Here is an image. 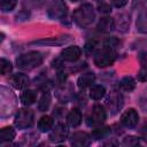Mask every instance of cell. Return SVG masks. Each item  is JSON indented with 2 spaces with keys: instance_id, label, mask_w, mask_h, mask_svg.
<instances>
[{
  "instance_id": "obj_22",
  "label": "cell",
  "mask_w": 147,
  "mask_h": 147,
  "mask_svg": "<svg viewBox=\"0 0 147 147\" xmlns=\"http://www.w3.org/2000/svg\"><path fill=\"white\" fill-rule=\"evenodd\" d=\"M137 28L140 32L147 33V9L142 11L137 21Z\"/></svg>"
},
{
  "instance_id": "obj_33",
  "label": "cell",
  "mask_w": 147,
  "mask_h": 147,
  "mask_svg": "<svg viewBox=\"0 0 147 147\" xmlns=\"http://www.w3.org/2000/svg\"><path fill=\"white\" fill-rule=\"evenodd\" d=\"M142 138L145 141H147V127H144L142 130Z\"/></svg>"
},
{
  "instance_id": "obj_16",
  "label": "cell",
  "mask_w": 147,
  "mask_h": 147,
  "mask_svg": "<svg viewBox=\"0 0 147 147\" xmlns=\"http://www.w3.org/2000/svg\"><path fill=\"white\" fill-rule=\"evenodd\" d=\"M106 94V88L102 85H93L90 88V98L93 100H100Z\"/></svg>"
},
{
  "instance_id": "obj_28",
  "label": "cell",
  "mask_w": 147,
  "mask_h": 147,
  "mask_svg": "<svg viewBox=\"0 0 147 147\" xmlns=\"http://www.w3.org/2000/svg\"><path fill=\"white\" fill-rule=\"evenodd\" d=\"M0 68H1V75H7L13 69L11 63L8 60H6V59H1V61H0Z\"/></svg>"
},
{
  "instance_id": "obj_27",
  "label": "cell",
  "mask_w": 147,
  "mask_h": 147,
  "mask_svg": "<svg viewBox=\"0 0 147 147\" xmlns=\"http://www.w3.org/2000/svg\"><path fill=\"white\" fill-rule=\"evenodd\" d=\"M17 0H1V9L2 11H10L16 6Z\"/></svg>"
},
{
  "instance_id": "obj_21",
  "label": "cell",
  "mask_w": 147,
  "mask_h": 147,
  "mask_svg": "<svg viewBox=\"0 0 147 147\" xmlns=\"http://www.w3.org/2000/svg\"><path fill=\"white\" fill-rule=\"evenodd\" d=\"M51 94L47 92V93H44L38 102V109L39 111H46L48 108H49V105H51Z\"/></svg>"
},
{
  "instance_id": "obj_30",
  "label": "cell",
  "mask_w": 147,
  "mask_h": 147,
  "mask_svg": "<svg viewBox=\"0 0 147 147\" xmlns=\"http://www.w3.org/2000/svg\"><path fill=\"white\" fill-rule=\"evenodd\" d=\"M137 78L140 82H147V67H144L138 71Z\"/></svg>"
},
{
  "instance_id": "obj_34",
  "label": "cell",
  "mask_w": 147,
  "mask_h": 147,
  "mask_svg": "<svg viewBox=\"0 0 147 147\" xmlns=\"http://www.w3.org/2000/svg\"><path fill=\"white\" fill-rule=\"evenodd\" d=\"M96 1H101V0H96Z\"/></svg>"
},
{
  "instance_id": "obj_26",
  "label": "cell",
  "mask_w": 147,
  "mask_h": 147,
  "mask_svg": "<svg viewBox=\"0 0 147 147\" xmlns=\"http://www.w3.org/2000/svg\"><path fill=\"white\" fill-rule=\"evenodd\" d=\"M110 129L108 126H105V127H96L94 131H93V137H95L96 139H101V138H105L106 136H108Z\"/></svg>"
},
{
  "instance_id": "obj_5",
  "label": "cell",
  "mask_w": 147,
  "mask_h": 147,
  "mask_svg": "<svg viewBox=\"0 0 147 147\" xmlns=\"http://www.w3.org/2000/svg\"><path fill=\"white\" fill-rule=\"evenodd\" d=\"M116 60V53L114 49H109V48H105L102 51H99L98 53H95L94 56V63L100 67V68H105L108 65H111Z\"/></svg>"
},
{
  "instance_id": "obj_3",
  "label": "cell",
  "mask_w": 147,
  "mask_h": 147,
  "mask_svg": "<svg viewBox=\"0 0 147 147\" xmlns=\"http://www.w3.org/2000/svg\"><path fill=\"white\" fill-rule=\"evenodd\" d=\"M68 13V6L63 0H52L48 8L47 15L52 20H61Z\"/></svg>"
},
{
  "instance_id": "obj_14",
  "label": "cell",
  "mask_w": 147,
  "mask_h": 147,
  "mask_svg": "<svg viewBox=\"0 0 147 147\" xmlns=\"http://www.w3.org/2000/svg\"><path fill=\"white\" fill-rule=\"evenodd\" d=\"M115 28V21L111 17H103L98 23V30L101 32H110Z\"/></svg>"
},
{
  "instance_id": "obj_11",
  "label": "cell",
  "mask_w": 147,
  "mask_h": 147,
  "mask_svg": "<svg viewBox=\"0 0 147 147\" xmlns=\"http://www.w3.org/2000/svg\"><path fill=\"white\" fill-rule=\"evenodd\" d=\"M67 41H69V39H67V38L53 37V38H47V39H40V40L32 41L31 45H40V46H61V45L65 44Z\"/></svg>"
},
{
  "instance_id": "obj_25",
  "label": "cell",
  "mask_w": 147,
  "mask_h": 147,
  "mask_svg": "<svg viewBox=\"0 0 147 147\" xmlns=\"http://www.w3.org/2000/svg\"><path fill=\"white\" fill-rule=\"evenodd\" d=\"M119 45H121V41L117 38H114V37L108 38V39H106L103 41V47L105 48H109V49H114V48L118 47Z\"/></svg>"
},
{
  "instance_id": "obj_31",
  "label": "cell",
  "mask_w": 147,
  "mask_h": 147,
  "mask_svg": "<svg viewBox=\"0 0 147 147\" xmlns=\"http://www.w3.org/2000/svg\"><path fill=\"white\" fill-rule=\"evenodd\" d=\"M98 8H99V11L102 14H109L111 11V7L108 3H101Z\"/></svg>"
},
{
  "instance_id": "obj_8",
  "label": "cell",
  "mask_w": 147,
  "mask_h": 147,
  "mask_svg": "<svg viewBox=\"0 0 147 147\" xmlns=\"http://www.w3.org/2000/svg\"><path fill=\"white\" fill-rule=\"evenodd\" d=\"M138 121H139V115L137 110L133 108L125 110L121 116V123L126 127H134L138 124Z\"/></svg>"
},
{
  "instance_id": "obj_19",
  "label": "cell",
  "mask_w": 147,
  "mask_h": 147,
  "mask_svg": "<svg viewBox=\"0 0 147 147\" xmlns=\"http://www.w3.org/2000/svg\"><path fill=\"white\" fill-rule=\"evenodd\" d=\"M119 86L122 90L126 91V92H131L134 90L136 87V83H134V79L130 76H126V77H123L119 82Z\"/></svg>"
},
{
  "instance_id": "obj_17",
  "label": "cell",
  "mask_w": 147,
  "mask_h": 147,
  "mask_svg": "<svg viewBox=\"0 0 147 147\" xmlns=\"http://www.w3.org/2000/svg\"><path fill=\"white\" fill-rule=\"evenodd\" d=\"M36 99H37V94L32 90H26L21 95V101H22V103L24 106H30V105L34 103Z\"/></svg>"
},
{
  "instance_id": "obj_2",
  "label": "cell",
  "mask_w": 147,
  "mask_h": 147,
  "mask_svg": "<svg viewBox=\"0 0 147 147\" xmlns=\"http://www.w3.org/2000/svg\"><path fill=\"white\" fill-rule=\"evenodd\" d=\"M44 61V56L39 52H29L20 55L16 59V64L20 69L31 70L33 68L39 67Z\"/></svg>"
},
{
  "instance_id": "obj_24",
  "label": "cell",
  "mask_w": 147,
  "mask_h": 147,
  "mask_svg": "<svg viewBox=\"0 0 147 147\" xmlns=\"http://www.w3.org/2000/svg\"><path fill=\"white\" fill-rule=\"evenodd\" d=\"M85 49H86L88 53H98V52L100 51V44H99L98 40L92 39V40H90V41L86 42Z\"/></svg>"
},
{
  "instance_id": "obj_23",
  "label": "cell",
  "mask_w": 147,
  "mask_h": 147,
  "mask_svg": "<svg viewBox=\"0 0 147 147\" xmlns=\"http://www.w3.org/2000/svg\"><path fill=\"white\" fill-rule=\"evenodd\" d=\"M107 105H108V107H109L110 109H113V110H114V105H116V107L119 109V108L122 107V98H121V95L117 94V93H113V94L108 98Z\"/></svg>"
},
{
  "instance_id": "obj_12",
  "label": "cell",
  "mask_w": 147,
  "mask_h": 147,
  "mask_svg": "<svg viewBox=\"0 0 147 147\" xmlns=\"http://www.w3.org/2000/svg\"><path fill=\"white\" fill-rule=\"evenodd\" d=\"M71 145L74 146H78V147H83V146H88L91 144V138L87 133L85 132H76L72 134L71 140H70Z\"/></svg>"
},
{
  "instance_id": "obj_29",
  "label": "cell",
  "mask_w": 147,
  "mask_h": 147,
  "mask_svg": "<svg viewBox=\"0 0 147 147\" xmlns=\"http://www.w3.org/2000/svg\"><path fill=\"white\" fill-rule=\"evenodd\" d=\"M122 144L125 146H137V145H139V139L133 137V136H129V137L124 138Z\"/></svg>"
},
{
  "instance_id": "obj_18",
  "label": "cell",
  "mask_w": 147,
  "mask_h": 147,
  "mask_svg": "<svg viewBox=\"0 0 147 147\" xmlns=\"http://www.w3.org/2000/svg\"><path fill=\"white\" fill-rule=\"evenodd\" d=\"M15 130L11 127V126H6V127H2L1 131H0V141H10L15 138Z\"/></svg>"
},
{
  "instance_id": "obj_1",
  "label": "cell",
  "mask_w": 147,
  "mask_h": 147,
  "mask_svg": "<svg viewBox=\"0 0 147 147\" xmlns=\"http://www.w3.org/2000/svg\"><path fill=\"white\" fill-rule=\"evenodd\" d=\"M72 18H74L75 23L80 28H86L90 24H92V22L95 18V14H94V9H93L92 5L84 3V5L79 6L78 8H76L74 10Z\"/></svg>"
},
{
  "instance_id": "obj_7",
  "label": "cell",
  "mask_w": 147,
  "mask_h": 147,
  "mask_svg": "<svg viewBox=\"0 0 147 147\" xmlns=\"http://www.w3.org/2000/svg\"><path fill=\"white\" fill-rule=\"evenodd\" d=\"M90 125H101L106 119V110L101 105H95L88 117Z\"/></svg>"
},
{
  "instance_id": "obj_6",
  "label": "cell",
  "mask_w": 147,
  "mask_h": 147,
  "mask_svg": "<svg viewBox=\"0 0 147 147\" xmlns=\"http://www.w3.org/2000/svg\"><path fill=\"white\" fill-rule=\"evenodd\" d=\"M68 138V129L63 123H57L49 133V140L52 142H62Z\"/></svg>"
},
{
  "instance_id": "obj_4",
  "label": "cell",
  "mask_w": 147,
  "mask_h": 147,
  "mask_svg": "<svg viewBox=\"0 0 147 147\" xmlns=\"http://www.w3.org/2000/svg\"><path fill=\"white\" fill-rule=\"evenodd\" d=\"M33 119H34V115L33 111L29 108H22L17 111L16 117H15V125L18 129H28L33 124Z\"/></svg>"
},
{
  "instance_id": "obj_13",
  "label": "cell",
  "mask_w": 147,
  "mask_h": 147,
  "mask_svg": "<svg viewBox=\"0 0 147 147\" xmlns=\"http://www.w3.org/2000/svg\"><path fill=\"white\" fill-rule=\"evenodd\" d=\"M67 123L71 127H77L82 123V113L78 109H72L67 116Z\"/></svg>"
},
{
  "instance_id": "obj_10",
  "label": "cell",
  "mask_w": 147,
  "mask_h": 147,
  "mask_svg": "<svg viewBox=\"0 0 147 147\" xmlns=\"http://www.w3.org/2000/svg\"><path fill=\"white\" fill-rule=\"evenodd\" d=\"M10 84L17 88V90H23L29 85V77L24 74H14L9 78Z\"/></svg>"
},
{
  "instance_id": "obj_15",
  "label": "cell",
  "mask_w": 147,
  "mask_h": 147,
  "mask_svg": "<svg viewBox=\"0 0 147 147\" xmlns=\"http://www.w3.org/2000/svg\"><path fill=\"white\" fill-rule=\"evenodd\" d=\"M95 80V76L93 72H86V74H83L79 76L78 80H77V84L80 88H85V87H88L91 86Z\"/></svg>"
},
{
  "instance_id": "obj_20",
  "label": "cell",
  "mask_w": 147,
  "mask_h": 147,
  "mask_svg": "<svg viewBox=\"0 0 147 147\" xmlns=\"http://www.w3.org/2000/svg\"><path fill=\"white\" fill-rule=\"evenodd\" d=\"M53 126V118L51 116H42L38 122V127L41 132L49 131Z\"/></svg>"
},
{
  "instance_id": "obj_9",
  "label": "cell",
  "mask_w": 147,
  "mask_h": 147,
  "mask_svg": "<svg viewBox=\"0 0 147 147\" xmlns=\"http://www.w3.org/2000/svg\"><path fill=\"white\" fill-rule=\"evenodd\" d=\"M82 49L78 46H69L61 52V57L65 61H76L80 57Z\"/></svg>"
},
{
  "instance_id": "obj_32",
  "label": "cell",
  "mask_w": 147,
  "mask_h": 147,
  "mask_svg": "<svg viewBox=\"0 0 147 147\" xmlns=\"http://www.w3.org/2000/svg\"><path fill=\"white\" fill-rule=\"evenodd\" d=\"M110 1H111V3H113L115 7L122 8V7H124V6L127 3L129 0H110Z\"/></svg>"
}]
</instances>
